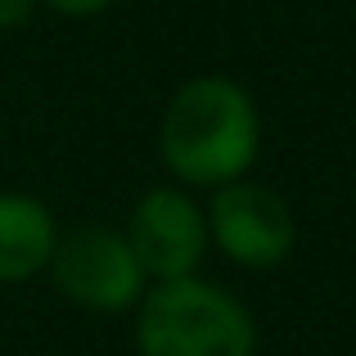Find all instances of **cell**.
Returning a JSON list of instances; mask_svg holds the SVG:
<instances>
[{
    "label": "cell",
    "instance_id": "6da1fadb",
    "mask_svg": "<svg viewBox=\"0 0 356 356\" xmlns=\"http://www.w3.org/2000/svg\"><path fill=\"white\" fill-rule=\"evenodd\" d=\"M257 108L226 77H194L163 113V163L190 185H230L257 158Z\"/></svg>",
    "mask_w": 356,
    "mask_h": 356
},
{
    "label": "cell",
    "instance_id": "7a4b0ae2",
    "mask_svg": "<svg viewBox=\"0 0 356 356\" xmlns=\"http://www.w3.org/2000/svg\"><path fill=\"white\" fill-rule=\"evenodd\" d=\"M140 356H252L248 312L217 284L185 275L158 280L140 312Z\"/></svg>",
    "mask_w": 356,
    "mask_h": 356
},
{
    "label": "cell",
    "instance_id": "3957f363",
    "mask_svg": "<svg viewBox=\"0 0 356 356\" xmlns=\"http://www.w3.org/2000/svg\"><path fill=\"white\" fill-rule=\"evenodd\" d=\"M50 270L54 284L90 312H122L136 302L140 284H145L131 239L108 226H81L63 243H54Z\"/></svg>",
    "mask_w": 356,
    "mask_h": 356
},
{
    "label": "cell",
    "instance_id": "5b68a950",
    "mask_svg": "<svg viewBox=\"0 0 356 356\" xmlns=\"http://www.w3.org/2000/svg\"><path fill=\"white\" fill-rule=\"evenodd\" d=\"M136 261L154 280H185L203 261L208 221L181 190H149L131 212L127 230Z\"/></svg>",
    "mask_w": 356,
    "mask_h": 356
},
{
    "label": "cell",
    "instance_id": "52a82bcc",
    "mask_svg": "<svg viewBox=\"0 0 356 356\" xmlns=\"http://www.w3.org/2000/svg\"><path fill=\"white\" fill-rule=\"evenodd\" d=\"M50 9H59V14H72V18H81V14H99L104 5H113V0H45Z\"/></svg>",
    "mask_w": 356,
    "mask_h": 356
},
{
    "label": "cell",
    "instance_id": "8992f818",
    "mask_svg": "<svg viewBox=\"0 0 356 356\" xmlns=\"http://www.w3.org/2000/svg\"><path fill=\"white\" fill-rule=\"evenodd\" d=\"M54 217L27 194H0V284L36 275L54 257Z\"/></svg>",
    "mask_w": 356,
    "mask_h": 356
},
{
    "label": "cell",
    "instance_id": "ba28073f",
    "mask_svg": "<svg viewBox=\"0 0 356 356\" xmlns=\"http://www.w3.org/2000/svg\"><path fill=\"white\" fill-rule=\"evenodd\" d=\"M32 14V0H0V27H18Z\"/></svg>",
    "mask_w": 356,
    "mask_h": 356
},
{
    "label": "cell",
    "instance_id": "277c9868",
    "mask_svg": "<svg viewBox=\"0 0 356 356\" xmlns=\"http://www.w3.org/2000/svg\"><path fill=\"white\" fill-rule=\"evenodd\" d=\"M212 239L239 266H275L293 248L289 203L266 185L230 181L212 199Z\"/></svg>",
    "mask_w": 356,
    "mask_h": 356
}]
</instances>
